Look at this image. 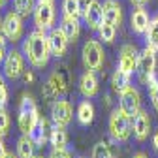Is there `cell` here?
<instances>
[{"label":"cell","instance_id":"obj_1","mask_svg":"<svg viewBox=\"0 0 158 158\" xmlns=\"http://www.w3.org/2000/svg\"><path fill=\"white\" fill-rule=\"evenodd\" d=\"M23 55L28 58V62L34 68H45L49 64L51 58V47H49V38L45 34V30L36 28L34 32H30L25 42H23Z\"/></svg>","mask_w":158,"mask_h":158},{"label":"cell","instance_id":"obj_2","mask_svg":"<svg viewBox=\"0 0 158 158\" xmlns=\"http://www.w3.org/2000/svg\"><path fill=\"white\" fill-rule=\"evenodd\" d=\"M40 121V113H38V107H36V102L34 98L25 94L19 102V117H17V124H19V130L23 134H30V130L34 128V124Z\"/></svg>","mask_w":158,"mask_h":158},{"label":"cell","instance_id":"obj_3","mask_svg":"<svg viewBox=\"0 0 158 158\" xmlns=\"http://www.w3.org/2000/svg\"><path fill=\"white\" fill-rule=\"evenodd\" d=\"M109 134L117 143L128 141L132 135V117H128L121 107L113 109V113L109 115Z\"/></svg>","mask_w":158,"mask_h":158},{"label":"cell","instance_id":"obj_4","mask_svg":"<svg viewBox=\"0 0 158 158\" xmlns=\"http://www.w3.org/2000/svg\"><path fill=\"white\" fill-rule=\"evenodd\" d=\"M83 64L87 70H92V72H98L102 70L104 66V60H106V53H104V47L98 40H89L83 45Z\"/></svg>","mask_w":158,"mask_h":158},{"label":"cell","instance_id":"obj_5","mask_svg":"<svg viewBox=\"0 0 158 158\" xmlns=\"http://www.w3.org/2000/svg\"><path fill=\"white\" fill-rule=\"evenodd\" d=\"M44 98L45 100H56V98H60L68 92V79H66V73L62 70H55L49 77L47 81L44 83Z\"/></svg>","mask_w":158,"mask_h":158},{"label":"cell","instance_id":"obj_6","mask_svg":"<svg viewBox=\"0 0 158 158\" xmlns=\"http://www.w3.org/2000/svg\"><path fill=\"white\" fill-rule=\"evenodd\" d=\"M118 107H121L128 117H135L137 113L141 111V94L137 89L128 87L126 90H123L118 94Z\"/></svg>","mask_w":158,"mask_h":158},{"label":"cell","instance_id":"obj_7","mask_svg":"<svg viewBox=\"0 0 158 158\" xmlns=\"http://www.w3.org/2000/svg\"><path fill=\"white\" fill-rule=\"evenodd\" d=\"M55 23V4L38 0L36 10H34V25L40 30H51Z\"/></svg>","mask_w":158,"mask_h":158},{"label":"cell","instance_id":"obj_8","mask_svg":"<svg viewBox=\"0 0 158 158\" xmlns=\"http://www.w3.org/2000/svg\"><path fill=\"white\" fill-rule=\"evenodd\" d=\"M2 64H4V75L8 79H19L25 73V56H23L21 51H17V49L8 51V55H6Z\"/></svg>","mask_w":158,"mask_h":158},{"label":"cell","instance_id":"obj_9","mask_svg":"<svg viewBox=\"0 0 158 158\" xmlns=\"http://www.w3.org/2000/svg\"><path fill=\"white\" fill-rule=\"evenodd\" d=\"M4 36L10 40V42H19L21 40V36H23V30H25V27H23V17L19 15L15 10H11V11H8L6 15H4Z\"/></svg>","mask_w":158,"mask_h":158},{"label":"cell","instance_id":"obj_10","mask_svg":"<svg viewBox=\"0 0 158 158\" xmlns=\"http://www.w3.org/2000/svg\"><path fill=\"white\" fill-rule=\"evenodd\" d=\"M156 51L151 49V47H145L139 55H137V75H139L141 83L145 81V79L156 72Z\"/></svg>","mask_w":158,"mask_h":158},{"label":"cell","instance_id":"obj_11","mask_svg":"<svg viewBox=\"0 0 158 158\" xmlns=\"http://www.w3.org/2000/svg\"><path fill=\"white\" fill-rule=\"evenodd\" d=\"M72 115H73V109H72V104L68 100H55L53 102V106H51V118H53L55 124L68 126L70 121H72Z\"/></svg>","mask_w":158,"mask_h":158},{"label":"cell","instance_id":"obj_12","mask_svg":"<svg viewBox=\"0 0 158 158\" xmlns=\"http://www.w3.org/2000/svg\"><path fill=\"white\" fill-rule=\"evenodd\" d=\"M132 134L137 141H145L151 134V117L147 111H139L132 118Z\"/></svg>","mask_w":158,"mask_h":158},{"label":"cell","instance_id":"obj_13","mask_svg":"<svg viewBox=\"0 0 158 158\" xmlns=\"http://www.w3.org/2000/svg\"><path fill=\"white\" fill-rule=\"evenodd\" d=\"M137 49L134 45H123L121 47V55H118V68L126 73H134L137 70Z\"/></svg>","mask_w":158,"mask_h":158},{"label":"cell","instance_id":"obj_14","mask_svg":"<svg viewBox=\"0 0 158 158\" xmlns=\"http://www.w3.org/2000/svg\"><path fill=\"white\" fill-rule=\"evenodd\" d=\"M47 38H49V47H51V53H53L55 56H64V55H66V51H68L70 42H68L66 34L60 30V27H58V28H51V32L47 34Z\"/></svg>","mask_w":158,"mask_h":158},{"label":"cell","instance_id":"obj_15","mask_svg":"<svg viewBox=\"0 0 158 158\" xmlns=\"http://www.w3.org/2000/svg\"><path fill=\"white\" fill-rule=\"evenodd\" d=\"M83 19H85V25L90 30H98V28H100V25L104 23V4L98 2V0H92L90 6H89V10L83 15Z\"/></svg>","mask_w":158,"mask_h":158},{"label":"cell","instance_id":"obj_16","mask_svg":"<svg viewBox=\"0 0 158 158\" xmlns=\"http://www.w3.org/2000/svg\"><path fill=\"white\" fill-rule=\"evenodd\" d=\"M100 90V85H98V77L92 70H87L81 77H79V92H81L85 98H94Z\"/></svg>","mask_w":158,"mask_h":158},{"label":"cell","instance_id":"obj_17","mask_svg":"<svg viewBox=\"0 0 158 158\" xmlns=\"http://www.w3.org/2000/svg\"><path fill=\"white\" fill-rule=\"evenodd\" d=\"M149 23H151V17L145 10V6H139L132 11V17H130V27L135 34H145L147 28H149Z\"/></svg>","mask_w":158,"mask_h":158},{"label":"cell","instance_id":"obj_18","mask_svg":"<svg viewBox=\"0 0 158 158\" xmlns=\"http://www.w3.org/2000/svg\"><path fill=\"white\" fill-rule=\"evenodd\" d=\"M60 30L66 34V38H68L70 44L77 42L79 34H81V23H79V17L62 15V19H60Z\"/></svg>","mask_w":158,"mask_h":158},{"label":"cell","instance_id":"obj_19","mask_svg":"<svg viewBox=\"0 0 158 158\" xmlns=\"http://www.w3.org/2000/svg\"><path fill=\"white\" fill-rule=\"evenodd\" d=\"M51 130L53 128H49V123H47V118H42L40 117V121L34 124V128L30 130V139L36 143V147H40V145H44L47 139H49V135H51Z\"/></svg>","mask_w":158,"mask_h":158},{"label":"cell","instance_id":"obj_20","mask_svg":"<svg viewBox=\"0 0 158 158\" xmlns=\"http://www.w3.org/2000/svg\"><path fill=\"white\" fill-rule=\"evenodd\" d=\"M104 21L115 27L123 23V8L117 0H106L104 2Z\"/></svg>","mask_w":158,"mask_h":158},{"label":"cell","instance_id":"obj_21","mask_svg":"<svg viewBox=\"0 0 158 158\" xmlns=\"http://www.w3.org/2000/svg\"><path fill=\"white\" fill-rule=\"evenodd\" d=\"M77 121H79V124H83V126H89L94 121V106L89 100H83L81 104L77 106Z\"/></svg>","mask_w":158,"mask_h":158},{"label":"cell","instance_id":"obj_22","mask_svg":"<svg viewBox=\"0 0 158 158\" xmlns=\"http://www.w3.org/2000/svg\"><path fill=\"white\" fill-rule=\"evenodd\" d=\"M111 87H113V90L117 94H121L123 90H126L130 87V73L123 72L121 68H117L115 73L111 75Z\"/></svg>","mask_w":158,"mask_h":158},{"label":"cell","instance_id":"obj_23","mask_svg":"<svg viewBox=\"0 0 158 158\" xmlns=\"http://www.w3.org/2000/svg\"><path fill=\"white\" fill-rule=\"evenodd\" d=\"M34 149H36V143L30 139V135L23 134V137H19L17 141V156L19 158H34Z\"/></svg>","mask_w":158,"mask_h":158},{"label":"cell","instance_id":"obj_24","mask_svg":"<svg viewBox=\"0 0 158 158\" xmlns=\"http://www.w3.org/2000/svg\"><path fill=\"white\" fill-rule=\"evenodd\" d=\"M49 143L55 149H66V145H68V134H66L64 126H58V124L53 126L51 135H49Z\"/></svg>","mask_w":158,"mask_h":158},{"label":"cell","instance_id":"obj_25","mask_svg":"<svg viewBox=\"0 0 158 158\" xmlns=\"http://www.w3.org/2000/svg\"><path fill=\"white\" fill-rule=\"evenodd\" d=\"M145 44H147V47H151L158 53V15H154L149 23V28L145 32Z\"/></svg>","mask_w":158,"mask_h":158},{"label":"cell","instance_id":"obj_26","mask_svg":"<svg viewBox=\"0 0 158 158\" xmlns=\"http://www.w3.org/2000/svg\"><path fill=\"white\" fill-rule=\"evenodd\" d=\"M96 32H98V36H100L102 42H106V44H113V42H115V36H117V27L111 25V23H106V21H104Z\"/></svg>","mask_w":158,"mask_h":158},{"label":"cell","instance_id":"obj_27","mask_svg":"<svg viewBox=\"0 0 158 158\" xmlns=\"http://www.w3.org/2000/svg\"><path fill=\"white\" fill-rule=\"evenodd\" d=\"M13 10L21 17H28L36 10V0H13Z\"/></svg>","mask_w":158,"mask_h":158},{"label":"cell","instance_id":"obj_28","mask_svg":"<svg viewBox=\"0 0 158 158\" xmlns=\"http://www.w3.org/2000/svg\"><path fill=\"white\" fill-rule=\"evenodd\" d=\"M113 149H111V143L107 141H98L94 147H92V156L90 158H113Z\"/></svg>","mask_w":158,"mask_h":158},{"label":"cell","instance_id":"obj_29","mask_svg":"<svg viewBox=\"0 0 158 158\" xmlns=\"http://www.w3.org/2000/svg\"><path fill=\"white\" fill-rule=\"evenodd\" d=\"M62 15H68V17H81V11H79V2H77V0H62Z\"/></svg>","mask_w":158,"mask_h":158},{"label":"cell","instance_id":"obj_30","mask_svg":"<svg viewBox=\"0 0 158 158\" xmlns=\"http://www.w3.org/2000/svg\"><path fill=\"white\" fill-rule=\"evenodd\" d=\"M10 134V115L4 109V106H0V137H6Z\"/></svg>","mask_w":158,"mask_h":158},{"label":"cell","instance_id":"obj_31","mask_svg":"<svg viewBox=\"0 0 158 158\" xmlns=\"http://www.w3.org/2000/svg\"><path fill=\"white\" fill-rule=\"evenodd\" d=\"M6 102H8V87L4 77L0 75V106H6Z\"/></svg>","mask_w":158,"mask_h":158},{"label":"cell","instance_id":"obj_32","mask_svg":"<svg viewBox=\"0 0 158 158\" xmlns=\"http://www.w3.org/2000/svg\"><path fill=\"white\" fill-rule=\"evenodd\" d=\"M47 158H72V154H70L66 149H55V147H53V151L49 152Z\"/></svg>","mask_w":158,"mask_h":158},{"label":"cell","instance_id":"obj_33","mask_svg":"<svg viewBox=\"0 0 158 158\" xmlns=\"http://www.w3.org/2000/svg\"><path fill=\"white\" fill-rule=\"evenodd\" d=\"M6 36H0V64L4 62V58H6V55H8V49H6Z\"/></svg>","mask_w":158,"mask_h":158},{"label":"cell","instance_id":"obj_34","mask_svg":"<svg viewBox=\"0 0 158 158\" xmlns=\"http://www.w3.org/2000/svg\"><path fill=\"white\" fill-rule=\"evenodd\" d=\"M149 92H151V102H152V107H154V111L158 113V85H156L154 89H151Z\"/></svg>","mask_w":158,"mask_h":158},{"label":"cell","instance_id":"obj_35","mask_svg":"<svg viewBox=\"0 0 158 158\" xmlns=\"http://www.w3.org/2000/svg\"><path fill=\"white\" fill-rule=\"evenodd\" d=\"M77 2H79V11H81V17H83V15H85V11L89 10V6H90L92 0H77Z\"/></svg>","mask_w":158,"mask_h":158},{"label":"cell","instance_id":"obj_36","mask_svg":"<svg viewBox=\"0 0 158 158\" xmlns=\"http://www.w3.org/2000/svg\"><path fill=\"white\" fill-rule=\"evenodd\" d=\"M6 154H8L6 145H4V141H2V137H0V158H6Z\"/></svg>","mask_w":158,"mask_h":158},{"label":"cell","instance_id":"obj_37","mask_svg":"<svg viewBox=\"0 0 158 158\" xmlns=\"http://www.w3.org/2000/svg\"><path fill=\"white\" fill-rule=\"evenodd\" d=\"M23 77H25V81H27V83H30V81H34V73H32V72H28V70H25V73H23Z\"/></svg>","mask_w":158,"mask_h":158},{"label":"cell","instance_id":"obj_38","mask_svg":"<svg viewBox=\"0 0 158 158\" xmlns=\"http://www.w3.org/2000/svg\"><path fill=\"white\" fill-rule=\"evenodd\" d=\"M130 2H132L135 8H139V6H145V4L149 2V0H130Z\"/></svg>","mask_w":158,"mask_h":158},{"label":"cell","instance_id":"obj_39","mask_svg":"<svg viewBox=\"0 0 158 158\" xmlns=\"http://www.w3.org/2000/svg\"><path fill=\"white\" fill-rule=\"evenodd\" d=\"M152 147H154V151L158 152V132H154V135H152Z\"/></svg>","mask_w":158,"mask_h":158},{"label":"cell","instance_id":"obj_40","mask_svg":"<svg viewBox=\"0 0 158 158\" xmlns=\"http://www.w3.org/2000/svg\"><path fill=\"white\" fill-rule=\"evenodd\" d=\"M2 27H4V17L0 15V36H4V28Z\"/></svg>","mask_w":158,"mask_h":158},{"label":"cell","instance_id":"obj_41","mask_svg":"<svg viewBox=\"0 0 158 158\" xmlns=\"http://www.w3.org/2000/svg\"><path fill=\"white\" fill-rule=\"evenodd\" d=\"M132 158H149V156H147L145 152H135V154H134Z\"/></svg>","mask_w":158,"mask_h":158},{"label":"cell","instance_id":"obj_42","mask_svg":"<svg viewBox=\"0 0 158 158\" xmlns=\"http://www.w3.org/2000/svg\"><path fill=\"white\" fill-rule=\"evenodd\" d=\"M6 158H19V156H17V152H15V154H13V152H8Z\"/></svg>","mask_w":158,"mask_h":158},{"label":"cell","instance_id":"obj_43","mask_svg":"<svg viewBox=\"0 0 158 158\" xmlns=\"http://www.w3.org/2000/svg\"><path fill=\"white\" fill-rule=\"evenodd\" d=\"M8 2V0H0V8H4V4Z\"/></svg>","mask_w":158,"mask_h":158},{"label":"cell","instance_id":"obj_44","mask_svg":"<svg viewBox=\"0 0 158 158\" xmlns=\"http://www.w3.org/2000/svg\"><path fill=\"white\" fill-rule=\"evenodd\" d=\"M44 2H53V0H44Z\"/></svg>","mask_w":158,"mask_h":158},{"label":"cell","instance_id":"obj_45","mask_svg":"<svg viewBox=\"0 0 158 158\" xmlns=\"http://www.w3.org/2000/svg\"><path fill=\"white\" fill-rule=\"evenodd\" d=\"M34 158H44V156H34Z\"/></svg>","mask_w":158,"mask_h":158},{"label":"cell","instance_id":"obj_46","mask_svg":"<svg viewBox=\"0 0 158 158\" xmlns=\"http://www.w3.org/2000/svg\"><path fill=\"white\" fill-rule=\"evenodd\" d=\"M81 158H85V156H81Z\"/></svg>","mask_w":158,"mask_h":158}]
</instances>
